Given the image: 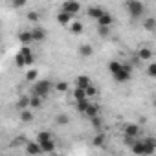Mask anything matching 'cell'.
I'll use <instances>...</instances> for the list:
<instances>
[{"mask_svg":"<svg viewBox=\"0 0 156 156\" xmlns=\"http://www.w3.org/2000/svg\"><path fill=\"white\" fill-rule=\"evenodd\" d=\"M98 33H99V37H108L110 28H99V30H98Z\"/></svg>","mask_w":156,"mask_h":156,"instance_id":"cell-34","label":"cell"},{"mask_svg":"<svg viewBox=\"0 0 156 156\" xmlns=\"http://www.w3.org/2000/svg\"><path fill=\"white\" fill-rule=\"evenodd\" d=\"M138 57H140V61H151L152 59V50L147 48V46H141L138 50Z\"/></svg>","mask_w":156,"mask_h":156,"instance_id":"cell-15","label":"cell"},{"mask_svg":"<svg viewBox=\"0 0 156 156\" xmlns=\"http://www.w3.org/2000/svg\"><path fill=\"white\" fill-rule=\"evenodd\" d=\"M33 61H35V55L30 50V46H22L15 55V66L17 68H26V66L30 68L33 64Z\"/></svg>","mask_w":156,"mask_h":156,"instance_id":"cell-1","label":"cell"},{"mask_svg":"<svg viewBox=\"0 0 156 156\" xmlns=\"http://www.w3.org/2000/svg\"><path fill=\"white\" fill-rule=\"evenodd\" d=\"M41 107H42V98L31 96V105H30V108H41Z\"/></svg>","mask_w":156,"mask_h":156,"instance_id":"cell-27","label":"cell"},{"mask_svg":"<svg viewBox=\"0 0 156 156\" xmlns=\"http://www.w3.org/2000/svg\"><path fill=\"white\" fill-rule=\"evenodd\" d=\"M112 22H114V19H112V15H110L108 11H105V15L98 20L99 28H110V26H112Z\"/></svg>","mask_w":156,"mask_h":156,"instance_id":"cell-14","label":"cell"},{"mask_svg":"<svg viewBox=\"0 0 156 156\" xmlns=\"http://www.w3.org/2000/svg\"><path fill=\"white\" fill-rule=\"evenodd\" d=\"M37 75H39V72H37L35 68H30L28 73H26V79H28V81H35V79H37Z\"/></svg>","mask_w":156,"mask_h":156,"instance_id":"cell-30","label":"cell"},{"mask_svg":"<svg viewBox=\"0 0 156 156\" xmlns=\"http://www.w3.org/2000/svg\"><path fill=\"white\" fill-rule=\"evenodd\" d=\"M57 22H59L61 26H70V24L73 22V17L68 15V13H64V11H59V13H57Z\"/></svg>","mask_w":156,"mask_h":156,"instance_id":"cell-13","label":"cell"},{"mask_svg":"<svg viewBox=\"0 0 156 156\" xmlns=\"http://www.w3.org/2000/svg\"><path fill=\"white\" fill-rule=\"evenodd\" d=\"M105 143H107V136H105V132H98L96 138H94V147H103Z\"/></svg>","mask_w":156,"mask_h":156,"instance_id":"cell-22","label":"cell"},{"mask_svg":"<svg viewBox=\"0 0 156 156\" xmlns=\"http://www.w3.org/2000/svg\"><path fill=\"white\" fill-rule=\"evenodd\" d=\"M143 28H145L147 31H156V19H154V17H147V19L143 20Z\"/></svg>","mask_w":156,"mask_h":156,"instance_id":"cell-19","label":"cell"},{"mask_svg":"<svg viewBox=\"0 0 156 156\" xmlns=\"http://www.w3.org/2000/svg\"><path fill=\"white\" fill-rule=\"evenodd\" d=\"M73 99H75V103H79V101H85L88 98H87V92L83 88H73Z\"/></svg>","mask_w":156,"mask_h":156,"instance_id":"cell-20","label":"cell"},{"mask_svg":"<svg viewBox=\"0 0 156 156\" xmlns=\"http://www.w3.org/2000/svg\"><path fill=\"white\" fill-rule=\"evenodd\" d=\"M55 121H57V125H68V116L66 114H57V118H55Z\"/></svg>","mask_w":156,"mask_h":156,"instance_id":"cell-31","label":"cell"},{"mask_svg":"<svg viewBox=\"0 0 156 156\" xmlns=\"http://www.w3.org/2000/svg\"><path fill=\"white\" fill-rule=\"evenodd\" d=\"M90 105H92V103H90V99H85V101H79V103H75L77 110H79L81 114H85V112H87V108H88Z\"/></svg>","mask_w":156,"mask_h":156,"instance_id":"cell-26","label":"cell"},{"mask_svg":"<svg viewBox=\"0 0 156 156\" xmlns=\"http://www.w3.org/2000/svg\"><path fill=\"white\" fill-rule=\"evenodd\" d=\"M152 105H154V108H156V99H154V101H152Z\"/></svg>","mask_w":156,"mask_h":156,"instance_id":"cell-35","label":"cell"},{"mask_svg":"<svg viewBox=\"0 0 156 156\" xmlns=\"http://www.w3.org/2000/svg\"><path fill=\"white\" fill-rule=\"evenodd\" d=\"M130 77H132V66H130V64H125L119 73L112 75V79H114L116 83H127V81H130Z\"/></svg>","mask_w":156,"mask_h":156,"instance_id":"cell-5","label":"cell"},{"mask_svg":"<svg viewBox=\"0 0 156 156\" xmlns=\"http://www.w3.org/2000/svg\"><path fill=\"white\" fill-rule=\"evenodd\" d=\"M143 141V156H152L156 152V138H145Z\"/></svg>","mask_w":156,"mask_h":156,"instance_id":"cell-6","label":"cell"},{"mask_svg":"<svg viewBox=\"0 0 156 156\" xmlns=\"http://www.w3.org/2000/svg\"><path fill=\"white\" fill-rule=\"evenodd\" d=\"M145 73L151 77V79H156V62H154V61L147 64V70H145Z\"/></svg>","mask_w":156,"mask_h":156,"instance_id":"cell-24","label":"cell"},{"mask_svg":"<svg viewBox=\"0 0 156 156\" xmlns=\"http://www.w3.org/2000/svg\"><path fill=\"white\" fill-rule=\"evenodd\" d=\"M92 53H94V48H92L90 44H81V46H79V55H81V57L88 59Z\"/></svg>","mask_w":156,"mask_h":156,"instance_id":"cell-17","label":"cell"},{"mask_svg":"<svg viewBox=\"0 0 156 156\" xmlns=\"http://www.w3.org/2000/svg\"><path fill=\"white\" fill-rule=\"evenodd\" d=\"M68 88H70V85H68L66 81H61V83H57V85H55V90H57V92H61V94L68 92Z\"/></svg>","mask_w":156,"mask_h":156,"instance_id":"cell-29","label":"cell"},{"mask_svg":"<svg viewBox=\"0 0 156 156\" xmlns=\"http://www.w3.org/2000/svg\"><path fill=\"white\" fill-rule=\"evenodd\" d=\"M37 143L41 145L42 152H53L55 151V141H53V138L48 130H42V132L37 134Z\"/></svg>","mask_w":156,"mask_h":156,"instance_id":"cell-2","label":"cell"},{"mask_svg":"<svg viewBox=\"0 0 156 156\" xmlns=\"http://www.w3.org/2000/svg\"><path fill=\"white\" fill-rule=\"evenodd\" d=\"M85 92H87V98H88V99H92V98H94V96L98 94V88H96L94 85H90V87H88V88H87Z\"/></svg>","mask_w":156,"mask_h":156,"instance_id":"cell-32","label":"cell"},{"mask_svg":"<svg viewBox=\"0 0 156 156\" xmlns=\"http://www.w3.org/2000/svg\"><path fill=\"white\" fill-rule=\"evenodd\" d=\"M28 20L37 22V20H39V13H37V11H30V13H28Z\"/></svg>","mask_w":156,"mask_h":156,"instance_id":"cell-33","label":"cell"},{"mask_svg":"<svg viewBox=\"0 0 156 156\" xmlns=\"http://www.w3.org/2000/svg\"><path fill=\"white\" fill-rule=\"evenodd\" d=\"M70 31H72L73 35H79V33L83 31V24H81L79 20H73V22L70 24Z\"/></svg>","mask_w":156,"mask_h":156,"instance_id":"cell-23","label":"cell"},{"mask_svg":"<svg viewBox=\"0 0 156 156\" xmlns=\"http://www.w3.org/2000/svg\"><path fill=\"white\" fill-rule=\"evenodd\" d=\"M85 116H87L88 119H94V118H98V116H99V108H98V105H94V103H92V105L87 108Z\"/></svg>","mask_w":156,"mask_h":156,"instance_id":"cell-18","label":"cell"},{"mask_svg":"<svg viewBox=\"0 0 156 156\" xmlns=\"http://www.w3.org/2000/svg\"><path fill=\"white\" fill-rule=\"evenodd\" d=\"M26 152L30 156H41L42 154V149L37 141H26Z\"/></svg>","mask_w":156,"mask_h":156,"instance_id":"cell-10","label":"cell"},{"mask_svg":"<svg viewBox=\"0 0 156 156\" xmlns=\"http://www.w3.org/2000/svg\"><path fill=\"white\" fill-rule=\"evenodd\" d=\"M125 9L129 11V15L132 19H140L143 13H145V6L138 0H130V2H125Z\"/></svg>","mask_w":156,"mask_h":156,"instance_id":"cell-3","label":"cell"},{"mask_svg":"<svg viewBox=\"0 0 156 156\" xmlns=\"http://www.w3.org/2000/svg\"><path fill=\"white\" fill-rule=\"evenodd\" d=\"M140 132H141V129H140L138 123H129V125H125V129H123L125 138H138Z\"/></svg>","mask_w":156,"mask_h":156,"instance_id":"cell-8","label":"cell"},{"mask_svg":"<svg viewBox=\"0 0 156 156\" xmlns=\"http://www.w3.org/2000/svg\"><path fill=\"white\" fill-rule=\"evenodd\" d=\"M50 92H51V83L48 79H41L33 85V96H39V98L44 99Z\"/></svg>","mask_w":156,"mask_h":156,"instance_id":"cell-4","label":"cell"},{"mask_svg":"<svg viewBox=\"0 0 156 156\" xmlns=\"http://www.w3.org/2000/svg\"><path fill=\"white\" fill-rule=\"evenodd\" d=\"M19 41H20V44H22V46H30L31 42H35L31 30H22V31L19 33Z\"/></svg>","mask_w":156,"mask_h":156,"instance_id":"cell-9","label":"cell"},{"mask_svg":"<svg viewBox=\"0 0 156 156\" xmlns=\"http://www.w3.org/2000/svg\"><path fill=\"white\" fill-rule=\"evenodd\" d=\"M90 85H92V81H90L88 75H77V77H75V88H83V90H87Z\"/></svg>","mask_w":156,"mask_h":156,"instance_id":"cell-11","label":"cell"},{"mask_svg":"<svg viewBox=\"0 0 156 156\" xmlns=\"http://www.w3.org/2000/svg\"><path fill=\"white\" fill-rule=\"evenodd\" d=\"M130 151H132V154H134V156H143V141H141V140H138V141L130 147Z\"/></svg>","mask_w":156,"mask_h":156,"instance_id":"cell-21","label":"cell"},{"mask_svg":"<svg viewBox=\"0 0 156 156\" xmlns=\"http://www.w3.org/2000/svg\"><path fill=\"white\" fill-rule=\"evenodd\" d=\"M79 9H81V4L79 2H62V6H61V11H64V13H68V15H77L79 13Z\"/></svg>","mask_w":156,"mask_h":156,"instance_id":"cell-7","label":"cell"},{"mask_svg":"<svg viewBox=\"0 0 156 156\" xmlns=\"http://www.w3.org/2000/svg\"><path fill=\"white\" fill-rule=\"evenodd\" d=\"M103 15H105L103 8H99V6H90V8H88V17H90V19H94V20H99Z\"/></svg>","mask_w":156,"mask_h":156,"instance_id":"cell-12","label":"cell"},{"mask_svg":"<svg viewBox=\"0 0 156 156\" xmlns=\"http://www.w3.org/2000/svg\"><path fill=\"white\" fill-rule=\"evenodd\" d=\"M31 119H33V112H31L30 108H28V110H22V112H20V121H22V123H30Z\"/></svg>","mask_w":156,"mask_h":156,"instance_id":"cell-25","label":"cell"},{"mask_svg":"<svg viewBox=\"0 0 156 156\" xmlns=\"http://www.w3.org/2000/svg\"><path fill=\"white\" fill-rule=\"evenodd\" d=\"M31 33H33V39H35V42H42V41L46 39V31H44L42 28H39V26L31 28Z\"/></svg>","mask_w":156,"mask_h":156,"instance_id":"cell-16","label":"cell"},{"mask_svg":"<svg viewBox=\"0 0 156 156\" xmlns=\"http://www.w3.org/2000/svg\"><path fill=\"white\" fill-rule=\"evenodd\" d=\"M92 121V127L98 130V132H103V121H101V118L98 116V118H94V119H90Z\"/></svg>","mask_w":156,"mask_h":156,"instance_id":"cell-28","label":"cell"}]
</instances>
